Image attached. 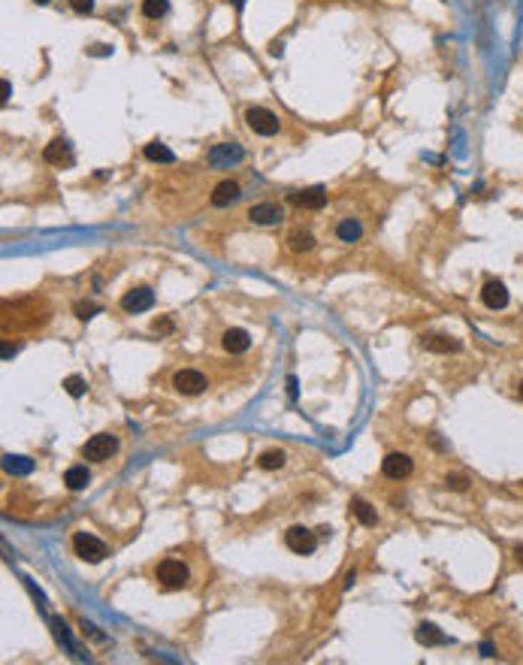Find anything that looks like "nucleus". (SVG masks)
I'll return each mask as SVG.
<instances>
[{"label": "nucleus", "mask_w": 523, "mask_h": 665, "mask_svg": "<svg viewBox=\"0 0 523 665\" xmlns=\"http://www.w3.org/2000/svg\"><path fill=\"white\" fill-rule=\"evenodd\" d=\"M70 6L76 12H91L94 9V0H70Z\"/></svg>", "instance_id": "obj_30"}, {"label": "nucleus", "mask_w": 523, "mask_h": 665, "mask_svg": "<svg viewBox=\"0 0 523 665\" xmlns=\"http://www.w3.org/2000/svg\"><path fill=\"white\" fill-rule=\"evenodd\" d=\"M64 390H67L73 400H79V396H85L88 393V385H85V378L82 375H70L67 381H64Z\"/></svg>", "instance_id": "obj_26"}, {"label": "nucleus", "mask_w": 523, "mask_h": 665, "mask_svg": "<svg viewBox=\"0 0 523 665\" xmlns=\"http://www.w3.org/2000/svg\"><path fill=\"white\" fill-rule=\"evenodd\" d=\"M155 332H173V321H170V318H161V321H155Z\"/></svg>", "instance_id": "obj_31"}, {"label": "nucleus", "mask_w": 523, "mask_h": 665, "mask_svg": "<svg viewBox=\"0 0 523 665\" xmlns=\"http://www.w3.org/2000/svg\"><path fill=\"white\" fill-rule=\"evenodd\" d=\"M221 345H224V351H227V354H245V351L251 348V336H248V330H242V327H230V330L224 332Z\"/></svg>", "instance_id": "obj_12"}, {"label": "nucleus", "mask_w": 523, "mask_h": 665, "mask_svg": "<svg viewBox=\"0 0 523 665\" xmlns=\"http://www.w3.org/2000/svg\"><path fill=\"white\" fill-rule=\"evenodd\" d=\"M318 539H330V527H321V529H318Z\"/></svg>", "instance_id": "obj_37"}, {"label": "nucleus", "mask_w": 523, "mask_h": 665, "mask_svg": "<svg viewBox=\"0 0 523 665\" xmlns=\"http://www.w3.org/2000/svg\"><path fill=\"white\" fill-rule=\"evenodd\" d=\"M100 312V305H94V303H76V318L79 321H88V318H94Z\"/></svg>", "instance_id": "obj_27"}, {"label": "nucleus", "mask_w": 523, "mask_h": 665, "mask_svg": "<svg viewBox=\"0 0 523 665\" xmlns=\"http://www.w3.org/2000/svg\"><path fill=\"white\" fill-rule=\"evenodd\" d=\"M258 466L263 469V472H275V469H282L285 466V451H263L260 457H258Z\"/></svg>", "instance_id": "obj_24"}, {"label": "nucleus", "mask_w": 523, "mask_h": 665, "mask_svg": "<svg viewBox=\"0 0 523 665\" xmlns=\"http://www.w3.org/2000/svg\"><path fill=\"white\" fill-rule=\"evenodd\" d=\"M517 393H520V400H523V381H520V387H517Z\"/></svg>", "instance_id": "obj_39"}, {"label": "nucleus", "mask_w": 523, "mask_h": 665, "mask_svg": "<svg viewBox=\"0 0 523 665\" xmlns=\"http://www.w3.org/2000/svg\"><path fill=\"white\" fill-rule=\"evenodd\" d=\"M143 155L151 161V163H176V155H173V148H167L163 143H148L146 148H143Z\"/></svg>", "instance_id": "obj_21"}, {"label": "nucleus", "mask_w": 523, "mask_h": 665, "mask_svg": "<svg viewBox=\"0 0 523 665\" xmlns=\"http://www.w3.org/2000/svg\"><path fill=\"white\" fill-rule=\"evenodd\" d=\"M242 161H245V151H242V146H236V143L212 146V151H209V163L218 166V170H230V166H236Z\"/></svg>", "instance_id": "obj_6"}, {"label": "nucleus", "mask_w": 523, "mask_h": 665, "mask_svg": "<svg viewBox=\"0 0 523 665\" xmlns=\"http://www.w3.org/2000/svg\"><path fill=\"white\" fill-rule=\"evenodd\" d=\"M420 345H424L427 351H436V354H457L463 348L460 339H454V336H439V332H430V336L420 339Z\"/></svg>", "instance_id": "obj_15"}, {"label": "nucleus", "mask_w": 523, "mask_h": 665, "mask_svg": "<svg viewBox=\"0 0 523 665\" xmlns=\"http://www.w3.org/2000/svg\"><path fill=\"white\" fill-rule=\"evenodd\" d=\"M336 236L342 239V242H357L363 236V227H360V221H354V218H345L339 227H336Z\"/></svg>", "instance_id": "obj_23"}, {"label": "nucleus", "mask_w": 523, "mask_h": 665, "mask_svg": "<svg viewBox=\"0 0 523 665\" xmlns=\"http://www.w3.org/2000/svg\"><path fill=\"white\" fill-rule=\"evenodd\" d=\"M4 469L9 475H31L34 472V460L31 457H21V454H6L4 457Z\"/></svg>", "instance_id": "obj_20"}, {"label": "nucleus", "mask_w": 523, "mask_h": 665, "mask_svg": "<svg viewBox=\"0 0 523 665\" xmlns=\"http://www.w3.org/2000/svg\"><path fill=\"white\" fill-rule=\"evenodd\" d=\"M73 547H76V557L79 559H85V562H103L106 557H109V547L103 544L97 539V535H91V532H76L73 535Z\"/></svg>", "instance_id": "obj_1"}, {"label": "nucleus", "mask_w": 523, "mask_h": 665, "mask_svg": "<svg viewBox=\"0 0 523 665\" xmlns=\"http://www.w3.org/2000/svg\"><path fill=\"white\" fill-rule=\"evenodd\" d=\"M9 94H12V85L4 79V103H6V100H9Z\"/></svg>", "instance_id": "obj_35"}, {"label": "nucleus", "mask_w": 523, "mask_h": 665, "mask_svg": "<svg viewBox=\"0 0 523 665\" xmlns=\"http://www.w3.org/2000/svg\"><path fill=\"white\" fill-rule=\"evenodd\" d=\"M143 12L146 19H163L170 12V4L167 0H143Z\"/></svg>", "instance_id": "obj_25"}, {"label": "nucleus", "mask_w": 523, "mask_h": 665, "mask_svg": "<svg viewBox=\"0 0 523 665\" xmlns=\"http://www.w3.org/2000/svg\"><path fill=\"white\" fill-rule=\"evenodd\" d=\"M245 121L258 136H275L278 133V115L263 109V106H251L245 112Z\"/></svg>", "instance_id": "obj_3"}, {"label": "nucleus", "mask_w": 523, "mask_h": 665, "mask_svg": "<svg viewBox=\"0 0 523 665\" xmlns=\"http://www.w3.org/2000/svg\"><path fill=\"white\" fill-rule=\"evenodd\" d=\"M16 351H19V348H16V345H4V360H9V357H12V354H16Z\"/></svg>", "instance_id": "obj_33"}, {"label": "nucleus", "mask_w": 523, "mask_h": 665, "mask_svg": "<svg viewBox=\"0 0 523 665\" xmlns=\"http://www.w3.org/2000/svg\"><path fill=\"white\" fill-rule=\"evenodd\" d=\"M43 158L49 163H55V166H70L73 163V148H70L67 139H52L43 151Z\"/></svg>", "instance_id": "obj_14"}, {"label": "nucleus", "mask_w": 523, "mask_h": 665, "mask_svg": "<svg viewBox=\"0 0 523 665\" xmlns=\"http://www.w3.org/2000/svg\"><path fill=\"white\" fill-rule=\"evenodd\" d=\"M445 484H448L451 490H466L469 487V481L463 475H448V478H445Z\"/></svg>", "instance_id": "obj_28"}, {"label": "nucleus", "mask_w": 523, "mask_h": 665, "mask_svg": "<svg viewBox=\"0 0 523 665\" xmlns=\"http://www.w3.org/2000/svg\"><path fill=\"white\" fill-rule=\"evenodd\" d=\"M481 300L487 309H505L508 305V288L502 281H487V285L481 288Z\"/></svg>", "instance_id": "obj_13"}, {"label": "nucleus", "mask_w": 523, "mask_h": 665, "mask_svg": "<svg viewBox=\"0 0 523 665\" xmlns=\"http://www.w3.org/2000/svg\"><path fill=\"white\" fill-rule=\"evenodd\" d=\"M381 472H385L390 481H405L415 472V460L408 454H387L381 460Z\"/></svg>", "instance_id": "obj_8"}, {"label": "nucleus", "mask_w": 523, "mask_h": 665, "mask_svg": "<svg viewBox=\"0 0 523 665\" xmlns=\"http://www.w3.org/2000/svg\"><path fill=\"white\" fill-rule=\"evenodd\" d=\"M415 638H417V644H424V647H442V644H451V638L445 635V632H439V626H432V623H420V626H417V632H415Z\"/></svg>", "instance_id": "obj_16"}, {"label": "nucleus", "mask_w": 523, "mask_h": 665, "mask_svg": "<svg viewBox=\"0 0 523 665\" xmlns=\"http://www.w3.org/2000/svg\"><path fill=\"white\" fill-rule=\"evenodd\" d=\"M151 305H155V293H151L148 288H133V290H127L124 297H121V309L131 312V315L148 312Z\"/></svg>", "instance_id": "obj_10"}, {"label": "nucleus", "mask_w": 523, "mask_h": 665, "mask_svg": "<svg viewBox=\"0 0 523 665\" xmlns=\"http://www.w3.org/2000/svg\"><path fill=\"white\" fill-rule=\"evenodd\" d=\"M158 581H161V587H167V590H182L188 584V566L182 559H163L158 566Z\"/></svg>", "instance_id": "obj_2"}, {"label": "nucleus", "mask_w": 523, "mask_h": 665, "mask_svg": "<svg viewBox=\"0 0 523 665\" xmlns=\"http://www.w3.org/2000/svg\"><path fill=\"white\" fill-rule=\"evenodd\" d=\"M34 4H36V6H46V4H52V0H34Z\"/></svg>", "instance_id": "obj_38"}, {"label": "nucleus", "mask_w": 523, "mask_h": 665, "mask_svg": "<svg viewBox=\"0 0 523 665\" xmlns=\"http://www.w3.org/2000/svg\"><path fill=\"white\" fill-rule=\"evenodd\" d=\"M290 203L293 206H300V209H324L327 206V188L321 185H315V188H305V191H297V194H290Z\"/></svg>", "instance_id": "obj_9"}, {"label": "nucleus", "mask_w": 523, "mask_h": 665, "mask_svg": "<svg viewBox=\"0 0 523 665\" xmlns=\"http://www.w3.org/2000/svg\"><path fill=\"white\" fill-rule=\"evenodd\" d=\"M351 514H354L357 520H360L363 527H375V523H378V511H375L372 505H369L366 499H360V496H354V499H351Z\"/></svg>", "instance_id": "obj_18"}, {"label": "nucleus", "mask_w": 523, "mask_h": 665, "mask_svg": "<svg viewBox=\"0 0 523 665\" xmlns=\"http://www.w3.org/2000/svg\"><path fill=\"white\" fill-rule=\"evenodd\" d=\"M285 544H288V551L300 554V557H309V554H315V547H318V532L305 529V527H290L285 532Z\"/></svg>", "instance_id": "obj_4"}, {"label": "nucleus", "mask_w": 523, "mask_h": 665, "mask_svg": "<svg viewBox=\"0 0 523 665\" xmlns=\"http://www.w3.org/2000/svg\"><path fill=\"white\" fill-rule=\"evenodd\" d=\"M173 387L178 393H185V396H197L206 390V375L197 372V369H178V372L173 375Z\"/></svg>", "instance_id": "obj_7"}, {"label": "nucleus", "mask_w": 523, "mask_h": 665, "mask_svg": "<svg viewBox=\"0 0 523 665\" xmlns=\"http://www.w3.org/2000/svg\"><path fill=\"white\" fill-rule=\"evenodd\" d=\"M297 393H300L297 378H293V375H288V396H290V400H297Z\"/></svg>", "instance_id": "obj_32"}, {"label": "nucleus", "mask_w": 523, "mask_h": 665, "mask_svg": "<svg viewBox=\"0 0 523 665\" xmlns=\"http://www.w3.org/2000/svg\"><path fill=\"white\" fill-rule=\"evenodd\" d=\"M236 200H239V185H236V182L224 178V182L215 185V191H212V206L224 209V206H230V203H236Z\"/></svg>", "instance_id": "obj_17"}, {"label": "nucleus", "mask_w": 523, "mask_h": 665, "mask_svg": "<svg viewBox=\"0 0 523 665\" xmlns=\"http://www.w3.org/2000/svg\"><path fill=\"white\" fill-rule=\"evenodd\" d=\"M116 451H118V439L109 436V432H100V436H91L85 442V460H94V463H103Z\"/></svg>", "instance_id": "obj_5"}, {"label": "nucleus", "mask_w": 523, "mask_h": 665, "mask_svg": "<svg viewBox=\"0 0 523 665\" xmlns=\"http://www.w3.org/2000/svg\"><path fill=\"white\" fill-rule=\"evenodd\" d=\"M288 245H290V251H297V254L312 251L315 248V236L309 233V230H293V233L288 236Z\"/></svg>", "instance_id": "obj_22"}, {"label": "nucleus", "mask_w": 523, "mask_h": 665, "mask_svg": "<svg viewBox=\"0 0 523 665\" xmlns=\"http://www.w3.org/2000/svg\"><path fill=\"white\" fill-rule=\"evenodd\" d=\"M88 55H94V58H106V55H112V46L97 43V46H91V49H88Z\"/></svg>", "instance_id": "obj_29"}, {"label": "nucleus", "mask_w": 523, "mask_h": 665, "mask_svg": "<svg viewBox=\"0 0 523 665\" xmlns=\"http://www.w3.org/2000/svg\"><path fill=\"white\" fill-rule=\"evenodd\" d=\"M481 654H484V656H493V647H490L487 641H484V644H481Z\"/></svg>", "instance_id": "obj_36"}, {"label": "nucleus", "mask_w": 523, "mask_h": 665, "mask_svg": "<svg viewBox=\"0 0 523 665\" xmlns=\"http://www.w3.org/2000/svg\"><path fill=\"white\" fill-rule=\"evenodd\" d=\"M248 218L260 227H270V224H278L285 218V209L278 206V203H258V206L248 209Z\"/></svg>", "instance_id": "obj_11"}, {"label": "nucleus", "mask_w": 523, "mask_h": 665, "mask_svg": "<svg viewBox=\"0 0 523 665\" xmlns=\"http://www.w3.org/2000/svg\"><path fill=\"white\" fill-rule=\"evenodd\" d=\"M514 559H517V566H523V544L514 547Z\"/></svg>", "instance_id": "obj_34"}, {"label": "nucleus", "mask_w": 523, "mask_h": 665, "mask_svg": "<svg viewBox=\"0 0 523 665\" xmlns=\"http://www.w3.org/2000/svg\"><path fill=\"white\" fill-rule=\"evenodd\" d=\"M88 481H91V475H88L85 466H70L67 472H64V484H67V490H73V493L85 490Z\"/></svg>", "instance_id": "obj_19"}]
</instances>
